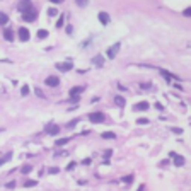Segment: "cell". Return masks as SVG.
<instances>
[{"instance_id": "ffe728a7", "label": "cell", "mask_w": 191, "mask_h": 191, "mask_svg": "<svg viewBox=\"0 0 191 191\" xmlns=\"http://www.w3.org/2000/svg\"><path fill=\"white\" fill-rule=\"evenodd\" d=\"M38 38H39V39L48 38V31H46V29H39V31H38Z\"/></svg>"}, {"instance_id": "8d00e7d4", "label": "cell", "mask_w": 191, "mask_h": 191, "mask_svg": "<svg viewBox=\"0 0 191 191\" xmlns=\"http://www.w3.org/2000/svg\"><path fill=\"white\" fill-rule=\"evenodd\" d=\"M74 167H75V162H70V164L67 165V171H70V169H74Z\"/></svg>"}, {"instance_id": "d590c367", "label": "cell", "mask_w": 191, "mask_h": 191, "mask_svg": "<svg viewBox=\"0 0 191 191\" xmlns=\"http://www.w3.org/2000/svg\"><path fill=\"white\" fill-rule=\"evenodd\" d=\"M111 155H113V150H111V149L104 152V157H106V159H108V157H111Z\"/></svg>"}, {"instance_id": "1f68e13d", "label": "cell", "mask_w": 191, "mask_h": 191, "mask_svg": "<svg viewBox=\"0 0 191 191\" xmlns=\"http://www.w3.org/2000/svg\"><path fill=\"white\" fill-rule=\"evenodd\" d=\"M48 172H50V174H56V172H58V167H50Z\"/></svg>"}, {"instance_id": "603a6c76", "label": "cell", "mask_w": 191, "mask_h": 191, "mask_svg": "<svg viewBox=\"0 0 191 191\" xmlns=\"http://www.w3.org/2000/svg\"><path fill=\"white\" fill-rule=\"evenodd\" d=\"M21 96H29V87L27 85H22L21 87Z\"/></svg>"}, {"instance_id": "7402d4cb", "label": "cell", "mask_w": 191, "mask_h": 191, "mask_svg": "<svg viewBox=\"0 0 191 191\" xmlns=\"http://www.w3.org/2000/svg\"><path fill=\"white\" fill-rule=\"evenodd\" d=\"M38 183L36 181H32V179H27V181H24V186H26V188H32V186H36Z\"/></svg>"}, {"instance_id": "ba28073f", "label": "cell", "mask_w": 191, "mask_h": 191, "mask_svg": "<svg viewBox=\"0 0 191 191\" xmlns=\"http://www.w3.org/2000/svg\"><path fill=\"white\" fill-rule=\"evenodd\" d=\"M56 68L60 72H68V70L74 68V63L72 62H60V63H56Z\"/></svg>"}, {"instance_id": "4dcf8cb0", "label": "cell", "mask_w": 191, "mask_h": 191, "mask_svg": "<svg viewBox=\"0 0 191 191\" xmlns=\"http://www.w3.org/2000/svg\"><path fill=\"white\" fill-rule=\"evenodd\" d=\"M34 92H36V96H39V97H44V94H43V90L39 89V87H36V89H34Z\"/></svg>"}, {"instance_id": "484cf974", "label": "cell", "mask_w": 191, "mask_h": 191, "mask_svg": "<svg viewBox=\"0 0 191 191\" xmlns=\"http://www.w3.org/2000/svg\"><path fill=\"white\" fill-rule=\"evenodd\" d=\"M77 123H79V120H72L70 123H67V128H70V130H72V128H75V125H77Z\"/></svg>"}, {"instance_id": "cb8c5ba5", "label": "cell", "mask_w": 191, "mask_h": 191, "mask_svg": "<svg viewBox=\"0 0 191 191\" xmlns=\"http://www.w3.org/2000/svg\"><path fill=\"white\" fill-rule=\"evenodd\" d=\"M132 181H133V174H128V176H125V177H123V183H126V184H130Z\"/></svg>"}, {"instance_id": "2e32d148", "label": "cell", "mask_w": 191, "mask_h": 191, "mask_svg": "<svg viewBox=\"0 0 191 191\" xmlns=\"http://www.w3.org/2000/svg\"><path fill=\"white\" fill-rule=\"evenodd\" d=\"M114 104L120 108H125V104H126V101H125V97H121V96H116L114 97Z\"/></svg>"}, {"instance_id": "3957f363", "label": "cell", "mask_w": 191, "mask_h": 191, "mask_svg": "<svg viewBox=\"0 0 191 191\" xmlns=\"http://www.w3.org/2000/svg\"><path fill=\"white\" fill-rule=\"evenodd\" d=\"M104 120H106V116H104V113H90L89 114V121L90 123H96V125H97V123H104Z\"/></svg>"}, {"instance_id": "83f0119b", "label": "cell", "mask_w": 191, "mask_h": 191, "mask_svg": "<svg viewBox=\"0 0 191 191\" xmlns=\"http://www.w3.org/2000/svg\"><path fill=\"white\" fill-rule=\"evenodd\" d=\"M5 188H7V189H12V188H16V181H9V183L5 184Z\"/></svg>"}, {"instance_id": "52a82bcc", "label": "cell", "mask_w": 191, "mask_h": 191, "mask_svg": "<svg viewBox=\"0 0 191 191\" xmlns=\"http://www.w3.org/2000/svg\"><path fill=\"white\" fill-rule=\"evenodd\" d=\"M17 9L21 12H26V11H29V9H32V2L31 0H21V2L17 4Z\"/></svg>"}, {"instance_id": "9c48e42d", "label": "cell", "mask_w": 191, "mask_h": 191, "mask_svg": "<svg viewBox=\"0 0 191 191\" xmlns=\"http://www.w3.org/2000/svg\"><path fill=\"white\" fill-rule=\"evenodd\" d=\"M46 85H50V87H56V85L60 84V79L56 77V75H50V77H46Z\"/></svg>"}, {"instance_id": "8992f818", "label": "cell", "mask_w": 191, "mask_h": 191, "mask_svg": "<svg viewBox=\"0 0 191 191\" xmlns=\"http://www.w3.org/2000/svg\"><path fill=\"white\" fill-rule=\"evenodd\" d=\"M17 36H19V39H21V41H29L31 34H29V29H27V27H19Z\"/></svg>"}, {"instance_id": "5b68a950", "label": "cell", "mask_w": 191, "mask_h": 191, "mask_svg": "<svg viewBox=\"0 0 191 191\" xmlns=\"http://www.w3.org/2000/svg\"><path fill=\"white\" fill-rule=\"evenodd\" d=\"M60 132V126L58 125H55V123H48L46 126H44V133H48V135H58Z\"/></svg>"}, {"instance_id": "836d02e7", "label": "cell", "mask_w": 191, "mask_h": 191, "mask_svg": "<svg viewBox=\"0 0 191 191\" xmlns=\"http://www.w3.org/2000/svg\"><path fill=\"white\" fill-rule=\"evenodd\" d=\"M62 26H63V16L60 17V19H58V22H56V27H62Z\"/></svg>"}, {"instance_id": "f546056e", "label": "cell", "mask_w": 191, "mask_h": 191, "mask_svg": "<svg viewBox=\"0 0 191 191\" xmlns=\"http://www.w3.org/2000/svg\"><path fill=\"white\" fill-rule=\"evenodd\" d=\"M183 16H186V17H191V7L184 9V12H183Z\"/></svg>"}, {"instance_id": "5bb4252c", "label": "cell", "mask_w": 191, "mask_h": 191, "mask_svg": "<svg viewBox=\"0 0 191 191\" xmlns=\"http://www.w3.org/2000/svg\"><path fill=\"white\" fill-rule=\"evenodd\" d=\"M99 21H101V24H104V26H106V24H109V14H108V12H99Z\"/></svg>"}, {"instance_id": "44dd1931", "label": "cell", "mask_w": 191, "mask_h": 191, "mask_svg": "<svg viewBox=\"0 0 191 191\" xmlns=\"http://www.w3.org/2000/svg\"><path fill=\"white\" fill-rule=\"evenodd\" d=\"M102 138H106V140L111 138V140H113V138H116V135H114L113 132H104V133H102Z\"/></svg>"}, {"instance_id": "f1b7e54d", "label": "cell", "mask_w": 191, "mask_h": 191, "mask_svg": "<svg viewBox=\"0 0 191 191\" xmlns=\"http://www.w3.org/2000/svg\"><path fill=\"white\" fill-rule=\"evenodd\" d=\"M140 87H142V89H152V84H149V82H142Z\"/></svg>"}, {"instance_id": "d6986e66", "label": "cell", "mask_w": 191, "mask_h": 191, "mask_svg": "<svg viewBox=\"0 0 191 191\" xmlns=\"http://www.w3.org/2000/svg\"><path fill=\"white\" fill-rule=\"evenodd\" d=\"M7 21H9V16H7V14H4V12H0V26L7 24Z\"/></svg>"}, {"instance_id": "7c38bea8", "label": "cell", "mask_w": 191, "mask_h": 191, "mask_svg": "<svg viewBox=\"0 0 191 191\" xmlns=\"http://www.w3.org/2000/svg\"><path fill=\"white\" fill-rule=\"evenodd\" d=\"M171 157H174V165H177V167L184 165V157H183V155H177V154H174V152H171Z\"/></svg>"}, {"instance_id": "4fadbf2b", "label": "cell", "mask_w": 191, "mask_h": 191, "mask_svg": "<svg viewBox=\"0 0 191 191\" xmlns=\"http://www.w3.org/2000/svg\"><path fill=\"white\" fill-rule=\"evenodd\" d=\"M4 38H5L7 41H14V29L5 27V29H4Z\"/></svg>"}, {"instance_id": "ac0fdd59", "label": "cell", "mask_w": 191, "mask_h": 191, "mask_svg": "<svg viewBox=\"0 0 191 191\" xmlns=\"http://www.w3.org/2000/svg\"><path fill=\"white\" fill-rule=\"evenodd\" d=\"M31 171H32V165L31 164H26V165H22V167H21V172H22V174H29Z\"/></svg>"}, {"instance_id": "30bf717a", "label": "cell", "mask_w": 191, "mask_h": 191, "mask_svg": "<svg viewBox=\"0 0 191 191\" xmlns=\"http://www.w3.org/2000/svg\"><path fill=\"white\" fill-rule=\"evenodd\" d=\"M160 74H162V77H165V79H167V82H169V84H174L176 80L179 82V79H177V77H174V75H171L169 72H167V70H164V68H160Z\"/></svg>"}, {"instance_id": "74e56055", "label": "cell", "mask_w": 191, "mask_h": 191, "mask_svg": "<svg viewBox=\"0 0 191 191\" xmlns=\"http://www.w3.org/2000/svg\"><path fill=\"white\" fill-rule=\"evenodd\" d=\"M82 164H84V165H89L90 164V159H84V160H82Z\"/></svg>"}, {"instance_id": "f35d334b", "label": "cell", "mask_w": 191, "mask_h": 191, "mask_svg": "<svg viewBox=\"0 0 191 191\" xmlns=\"http://www.w3.org/2000/svg\"><path fill=\"white\" fill-rule=\"evenodd\" d=\"M50 2H53V4H62L63 0H50Z\"/></svg>"}, {"instance_id": "277c9868", "label": "cell", "mask_w": 191, "mask_h": 191, "mask_svg": "<svg viewBox=\"0 0 191 191\" xmlns=\"http://www.w3.org/2000/svg\"><path fill=\"white\" fill-rule=\"evenodd\" d=\"M36 17H38V12L34 11V9H29V11L22 12V19H24V21H27V22L36 21Z\"/></svg>"}, {"instance_id": "e575fe53", "label": "cell", "mask_w": 191, "mask_h": 191, "mask_svg": "<svg viewBox=\"0 0 191 191\" xmlns=\"http://www.w3.org/2000/svg\"><path fill=\"white\" fill-rule=\"evenodd\" d=\"M171 130H172V133H177V135H181V133H183V130H181V128H171Z\"/></svg>"}, {"instance_id": "e0dca14e", "label": "cell", "mask_w": 191, "mask_h": 191, "mask_svg": "<svg viewBox=\"0 0 191 191\" xmlns=\"http://www.w3.org/2000/svg\"><path fill=\"white\" fill-rule=\"evenodd\" d=\"M70 142V137H65V138H58L56 142H55V145L56 147H62V145H65V143H68Z\"/></svg>"}, {"instance_id": "d4e9b609", "label": "cell", "mask_w": 191, "mask_h": 191, "mask_svg": "<svg viewBox=\"0 0 191 191\" xmlns=\"http://www.w3.org/2000/svg\"><path fill=\"white\" fill-rule=\"evenodd\" d=\"M48 16H50V17L58 16V11H56V9H48Z\"/></svg>"}, {"instance_id": "4316f807", "label": "cell", "mask_w": 191, "mask_h": 191, "mask_svg": "<svg viewBox=\"0 0 191 191\" xmlns=\"http://www.w3.org/2000/svg\"><path fill=\"white\" fill-rule=\"evenodd\" d=\"M147 123H150L149 120H145V118H138L137 120V125H147Z\"/></svg>"}, {"instance_id": "8fae6325", "label": "cell", "mask_w": 191, "mask_h": 191, "mask_svg": "<svg viewBox=\"0 0 191 191\" xmlns=\"http://www.w3.org/2000/svg\"><path fill=\"white\" fill-rule=\"evenodd\" d=\"M149 108H150V104L147 101H140V102H137V104L133 106V109H135V111H147Z\"/></svg>"}, {"instance_id": "7a4b0ae2", "label": "cell", "mask_w": 191, "mask_h": 191, "mask_svg": "<svg viewBox=\"0 0 191 191\" xmlns=\"http://www.w3.org/2000/svg\"><path fill=\"white\" fill-rule=\"evenodd\" d=\"M120 48H121V43H120V41H116L114 44H111V46L108 48L106 55L109 56V60H113L114 56H116V55H118V51H120Z\"/></svg>"}, {"instance_id": "d6a6232c", "label": "cell", "mask_w": 191, "mask_h": 191, "mask_svg": "<svg viewBox=\"0 0 191 191\" xmlns=\"http://www.w3.org/2000/svg\"><path fill=\"white\" fill-rule=\"evenodd\" d=\"M9 159H11V154H7L5 157H4V159H0V165L4 164V162H5V160H9Z\"/></svg>"}, {"instance_id": "9a60e30c", "label": "cell", "mask_w": 191, "mask_h": 191, "mask_svg": "<svg viewBox=\"0 0 191 191\" xmlns=\"http://www.w3.org/2000/svg\"><path fill=\"white\" fill-rule=\"evenodd\" d=\"M92 63H94L97 68H101L102 65H104V58H102L101 55H97V56H94V58H92Z\"/></svg>"}, {"instance_id": "6da1fadb", "label": "cell", "mask_w": 191, "mask_h": 191, "mask_svg": "<svg viewBox=\"0 0 191 191\" xmlns=\"http://www.w3.org/2000/svg\"><path fill=\"white\" fill-rule=\"evenodd\" d=\"M82 92H84V87H82V85L72 87V89H70V101L77 102V101H79V94H82Z\"/></svg>"}]
</instances>
